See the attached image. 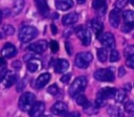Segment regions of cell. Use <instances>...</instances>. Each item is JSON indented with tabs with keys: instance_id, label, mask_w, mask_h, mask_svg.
Returning a JSON list of instances; mask_svg holds the SVG:
<instances>
[{
	"instance_id": "cell-1",
	"label": "cell",
	"mask_w": 134,
	"mask_h": 117,
	"mask_svg": "<svg viewBox=\"0 0 134 117\" xmlns=\"http://www.w3.org/2000/svg\"><path fill=\"white\" fill-rule=\"evenodd\" d=\"M86 86H87V79H86V77L85 76H79L70 85L68 92H69L70 96H75L77 94H81L85 90Z\"/></svg>"
},
{
	"instance_id": "cell-2",
	"label": "cell",
	"mask_w": 134,
	"mask_h": 117,
	"mask_svg": "<svg viewBox=\"0 0 134 117\" xmlns=\"http://www.w3.org/2000/svg\"><path fill=\"white\" fill-rule=\"evenodd\" d=\"M38 36V29L34 26H23L19 30V39L22 43H27Z\"/></svg>"
},
{
	"instance_id": "cell-3",
	"label": "cell",
	"mask_w": 134,
	"mask_h": 117,
	"mask_svg": "<svg viewBox=\"0 0 134 117\" xmlns=\"http://www.w3.org/2000/svg\"><path fill=\"white\" fill-rule=\"evenodd\" d=\"M92 60H93V55H92L91 52L83 51V52H80V53L76 54L74 64L80 69H86L90 65Z\"/></svg>"
},
{
	"instance_id": "cell-4",
	"label": "cell",
	"mask_w": 134,
	"mask_h": 117,
	"mask_svg": "<svg viewBox=\"0 0 134 117\" xmlns=\"http://www.w3.org/2000/svg\"><path fill=\"white\" fill-rule=\"evenodd\" d=\"M36 102V96L30 92H25L19 99V108L21 111H29L32 104Z\"/></svg>"
},
{
	"instance_id": "cell-5",
	"label": "cell",
	"mask_w": 134,
	"mask_h": 117,
	"mask_svg": "<svg viewBox=\"0 0 134 117\" xmlns=\"http://www.w3.org/2000/svg\"><path fill=\"white\" fill-rule=\"evenodd\" d=\"M94 78L99 81H113L114 73L111 69H108V68L98 69L94 72Z\"/></svg>"
},
{
	"instance_id": "cell-6",
	"label": "cell",
	"mask_w": 134,
	"mask_h": 117,
	"mask_svg": "<svg viewBox=\"0 0 134 117\" xmlns=\"http://www.w3.org/2000/svg\"><path fill=\"white\" fill-rule=\"evenodd\" d=\"M75 32H76V36L79 37V39L81 40L82 44L84 46H88L91 42V33L90 31L85 28L84 26H79L76 29H75Z\"/></svg>"
},
{
	"instance_id": "cell-7",
	"label": "cell",
	"mask_w": 134,
	"mask_h": 117,
	"mask_svg": "<svg viewBox=\"0 0 134 117\" xmlns=\"http://www.w3.org/2000/svg\"><path fill=\"white\" fill-rule=\"evenodd\" d=\"M99 41L102 43L103 46H105L106 48H111L113 49L115 46V39L114 36L111 32H105L102 34V37L99 38Z\"/></svg>"
},
{
	"instance_id": "cell-8",
	"label": "cell",
	"mask_w": 134,
	"mask_h": 117,
	"mask_svg": "<svg viewBox=\"0 0 134 117\" xmlns=\"http://www.w3.org/2000/svg\"><path fill=\"white\" fill-rule=\"evenodd\" d=\"M51 112L57 116H65L68 112V107L63 101H58L51 107Z\"/></svg>"
},
{
	"instance_id": "cell-9",
	"label": "cell",
	"mask_w": 134,
	"mask_h": 117,
	"mask_svg": "<svg viewBox=\"0 0 134 117\" xmlns=\"http://www.w3.org/2000/svg\"><path fill=\"white\" fill-rule=\"evenodd\" d=\"M45 110V104L44 102L42 101H38V102H35L32 104V107L29 109V116L30 117H40L43 112Z\"/></svg>"
},
{
	"instance_id": "cell-10",
	"label": "cell",
	"mask_w": 134,
	"mask_h": 117,
	"mask_svg": "<svg viewBox=\"0 0 134 117\" xmlns=\"http://www.w3.org/2000/svg\"><path fill=\"white\" fill-rule=\"evenodd\" d=\"M46 48H47V42L44 40L34 42L32 44L28 46V50H30L34 53H42L46 50Z\"/></svg>"
},
{
	"instance_id": "cell-11",
	"label": "cell",
	"mask_w": 134,
	"mask_h": 117,
	"mask_svg": "<svg viewBox=\"0 0 134 117\" xmlns=\"http://www.w3.org/2000/svg\"><path fill=\"white\" fill-rule=\"evenodd\" d=\"M1 54L3 57L9 58V57H13L17 54V49L12 43H6L3 46V48L1 49Z\"/></svg>"
},
{
	"instance_id": "cell-12",
	"label": "cell",
	"mask_w": 134,
	"mask_h": 117,
	"mask_svg": "<svg viewBox=\"0 0 134 117\" xmlns=\"http://www.w3.org/2000/svg\"><path fill=\"white\" fill-rule=\"evenodd\" d=\"M115 91H116V89H115V88H111V87L103 88L102 90H99V91L97 92V96H96V98L107 100L108 98H111V97H113V96H114Z\"/></svg>"
},
{
	"instance_id": "cell-13",
	"label": "cell",
	"mask_w": 134,
	"mask_h": 117,
	"mask_svg": "<svg viewBox=\"0 0 134 117\" xmlns=\"http://www.w3.org/2000/svg\"><path fill=\"white\" fill-rule=\"evenodd\" d=\"M53 67H54V71L57 73H64L69 68V62L66 60H63V58H59L55 61Z\"/></svg>"
},
{
	"instance_id": "cell-14",
	"label": "cell",
	"mask_w": 134,
	"mask_h": 117,
	"mask_svg": "<svg viewBox=\"0 0 134 117\" xmlns=\"http://www.w3.org/2000/svg\"><path fill=\"white\" fill-rule=\"evenodd\" d=\"M88 26L91 28V30L95 33V36L98 38L99 34L103 31V24L97 20V19H92L88 22Z\"/></svg>"
},
{
	"instance_id": "cell-15",
	"label": "cell",
	"mask_w": 134,
	"mask_h": 117,
	"mask_svg": "<svg viewBox=\"0 0 134 117\" xmlns=\"http://www.w3.org/2000/svg\"><path fill=\"white\" fill-rule=\"evenodd\" d=\"M17 78H18V75H17L15 72H13V71H7L6 74H5V76H4V78L2 79V80L4 81V87H5V88L12 87L14 84H16Z\"/></svg>"
},
{
	"instance_id": "cell-16",
	"label": "cell",
	"mask_w": 134,
	"mask_h": 117,
	"mask_svg": "<svg viewBox=\"0 0 134 117\" xmlns=\"http://www.w3.org/2000/svg\"><path fill=\"white\" fill-rule=\"evenodd\" d=\"M109 22L111 24L112 27L116 28L119 24V9L118 8H114L110 11L109 14Z\"/></svg>"
},
{
	"instance_id": "cell-17",
	"label": "cell",
	"mask_w": 134,
	"mask_h": 117,
	"mask_svg": "<svg viewBox=\"0 0 134 117\" xmlns=\"http://www.w3.org/2000/svg\"><path fill=\"white\" fill-rule=\"evenodd\" d=\"M77 20H79V15L76 13L72 11V13H69V14L65 15L62 19V22H63L64 25H72V24L76 23Z\"/></svg>"
},
{
	"instance_id": "cell-18",
	"label": "cell",
	"mask_w": 134,
	"mask_h": 117,
	"mask_svg": "<svg viewBox=\"0 0 134 117\" xmlns=\"http://www.w3.org/2000/svg\"><path fill=\"white\" fill-rule=\"evenodd\" d=\"M35 3H36V6L41 15L47 16L49 14V6H48L46 0H35Z\"/></svg>"
},
{
	"instance_id": "cell-19",
	"label": "cell",
	"mask_w": 134,
	"mask_h": 117,
	"mask_svg": "<svg viewBox=\"0 0 134 117\" xmlns=\"http://www.w3.org/2000/svg\"><path fill=\"white\" fill-rule=\"evenodd\" d=\"M49 79H50V74H49V73H43V74H41V75L36 79V81H35V87H36L37 89H41V88H43V87L49 81Z\"/></svg>"
},
{
	"instance_id": "cell-20",
	"label": "cell",
	"mask_w": 134,
	"mask_h": 117,
	"mask_svg": "<svg viewBox=\"0 0 134 117\" xmlns=\"http://www.w3.org/2000/svg\"><path fill=\"white\" fill-rule=\"evenodd\" d=\"M73 5L72 0H55V7L60 10H67Z\"/></svg>"
},
{
	"instance_id": "cell-21",
	"label": "cell",
	"mask_w": 134,
	"mask_h": 117,
	"mask_svg": "<svg viewBox=\"0 0 134 117\" xmlns=\"http://www.w3.org/2000/svg\"><path fill=\"white\" fill-rule=\"evenodd\" d=\"M107 112H108V114H109L110 117H125L124 116V113L116 106H109Z\"/></svg>"
},
{
	"instance_id": "cell-22",
	"label": "cell",
	"mask_w": 134,
	"mask_h": 117,
	"mask_svg": "<svg viewBox=\"0 0 134 117\" xmlns=\"http://www.w3.org/2000/svg\"><path fill=\"white\" fill-rule=\"evenodd\" d=\"M84 111L85 113H87L88 115H94L98 112V107L94 103V102H87L85 106H84Z\"/></svg>"
},
{
	"instance_id": "cell-23",
	"label": "cell",
	"mask_w": 134,
	"mask_h": 117,
	"mask_svg": "<svg viewBox=\"0 0 134 117\" xmlns=\"http://www.w3.org/2000/svg\"><path fill=\"white\" fill-rule=\"evenodd\" d=\"M113 97H114V99H115V101H116L117 103H121V102L127 98V93H126L125 90L119 89V90H116V91H115Z\"/></svg>"
},
{
	"instance_id": "cell-24",
	"label": "cell",
	"mask_w": 134,
	"mask_h": 117,
	"mask_svg": "<svg viewBox=\"0 0 134 117\" xmlns=\"http://www.w3.org/2000/svg\"><path fill=\"white\" fill-rule=\"evenodd\" d=\"M122 17H124V20L126 22V24H129V25H133V22H134V13L132 10H126L122 13Z\"/></svg>"
},
{
	"instance_id": "cell-25",
	"label": "cell",
	"mask_w": 134,
	"mask_h": 117,
	"mask_svg": "<svg viewBox=\"0 0 134 117\" xmlns=\"http://www.w3.org/2000/svg\"><path fill=\"white\" fill-rule=\"evenodd\" d=\"M24 7V0H15L14 2V6H13V11L14 15H18L22 11Z\"/></svg>"
},
{
	"instance_id": "cell-26",
	"label": "cell",
	"mask_w": 134,
	"mask_h": 117,
	"mask_svg": "<svg viewBox=\"0 0 134 117\" xmlns=\"http://www.w3.org/2000/svg\"><path fill=\"white\" fill-rule=\"evenodd\" d=\"M39 68H40V63L38 62V61H36V60H30V61H28V63H27V70L29 71V72H36V71H38L39 70Z\"/></svg>"
},
{
	"instance_id": "cell-27",
	"label": "cell",
	"mask_w": 134,
	"mask_h": 117,
	"mask_svg": "<svg viewBox=\"0 0 134 117\" xmlns=\"http://www.w3.org/2000/svg\"><path fill=\"white\" fill-rule=\"evenodd\" d=\"M97 57L99 60V62L105 63L108 58V51L106 48H99L97 49Z\"/></svg>"
},
{
	"instance_id": "cell-28",
	"label": "cell",
	"mask_w": 134,
	"mask_h": 117,
	"mask_svg": "<svg viewBox=\"0 0 134 117\" xmlns=\"http://www.w3.org/2000/svg\"><path fill=\"white\" fill-rule=\"evenodd\" d=\"M75 101H76L77 104H80V106H82V107H84V106L88 102L86 96L83 95V94H77V95H75Z\"/></svg>"
},
{
	"instance_id": "cell-29",
	"label": "cell",
	"mask_w": 134,
	"mask_h": 117,
	"mask_svg": "<svg viewBox=\"0 0 134 117\" xmlns=\"http://www.w3.org/2000/svg\"><path fill=\"white\" fill-rule=\"evenodd\" d=\"M125 110H126V112L129 113L130 115L133 114V112H134V103H133L132 100H128V101L125 103Z\"/></svg>"
},
{
	"instance_id": "cell-30",
	"label": "cell",
	"mask_w": 134,
	"mask_h": 117,
	"mask_svg": "<svg viewBox=\"0 0 134 117\" xmlns=\"http://www.w3.org/2000/svg\"><path fill=\"white\" fill-rule=\"evenodd\" d=\"M104 5H106V0H93L92 1V7L96 10L103 7Z\"/></svg>"
},
{
	"instance_id": "cell-31",
	"label": "cell",
	"mask_w": 134,
	"mask_h": 117,
	"mask_svg": "<svg viewBox=\"0 0 134 117\" xmlns=\"http://www.w3.org/2000/svg\"><path fill=\"white\" fill-rule=\"evenodd\" d=\"M110 62H117L118 60H119V53H118V51L117 50H115V49H112L111 50V52H110Z\"/></svg>"
},
{
	"instance_id": "cell-32",
	"label": "cell",
	"mask_w": 134,
	"mask_h": 117,
	"mask_svg": "<svg viewBox=\"0 0 134 117\" xmlns=\"http://www.w3.org/2000/svg\"><path fill=\"white\" fill-rule=\"evenodd\" d=\"M3 32L6 34V36H12L15 33V28L12 26V25H4L3 26Z\"/></svg>"
},
{
	"instance_id": "cell-33",
	"label": "cell",
	"mask_w": 134,
	"mask_h": 117,
	"mask_svg": "<svg viewBox=\"0 0 134 117\" xmlns=\"http://www.w3.org/2000/svg\"><path fill=\"white\" fill-rule=\"evenodd\" d=\"M25 86H26V80H25V79H21L20 81H18L16 89H17L18 92H22V91L25 89Z\"/></svg>"
},
{
	"instance_id": "cell-34",
	"label": "cell",
	"mask_w": 134,
	"mask_h": 117,
	"mask_svg": "<svg viewBox=\"0 0 134 117\" xmlns=\"http://www.w3.org/2000/svg\"><path fill=\"white\" fill-rule=\"evenodd\" d=\"M47 92L50 94V95H55L58 92H59V89H58V86L55 85V84H53V85H51L50 87H48V89H47Z\"/></svg>"
},
{
	"instance_id": "cell-35",
	"label": "cell",
	"mask_w": 134,
	"mask_h": 117,
	"mask_svg": "<svg viewBox=\"0 0 134 117\" xmlns=\"http://www.w3.org/2000/svg\"><path fill=\"white\" fill-rule=\"evenodd\" d=\"M125 55L127 57L131 56V55H134V46H127L125 48Z\"/></svg>"
},
{
	"instance_id": "cell-36",
	"label": "cell",
	"mask_w": 134,
	"mask_h": 117,
	"mask_svg": "<svg viewBox=\"0 0 134 117\" xmlns=\"http://www.w3.org/2000/svg\"><path fill=\"white\" fill-rule=\"evenodd\" d=\"M23 58H24V61H30V60H36V58H39L38 57V55H37V53H34V52H31V53H27V54H24V56H23Z\"/></svg>"
},
{
	"instance_id": "cell-37",
	"label": "cell",
	"mask_w": 134,
	"mask_h": 117,
	"mask_svg": "<svg viewBox=\"0 0 134 117\" xmlns=\"http://www.w3.org/2000/svg\"><path fill=\"white\" fill-rule=\"evenodd\" d=\"M49 45H50V49H51L52 52H57L59 50V44H58L57 41H54V40L50 41V44Z\"/></svg>"
},
{
	"instance_id": "cell-38",
	"label": "cell",
	"mask_w": 134,
	"mask_h": 117,
	"mask_svg": "<svg viewBox=\"0 0 134 117\" xmlns=\"http://www.w3.org/2000/svg\"><path fill=\"white\" fill-rule=\"evenodd\" d=\"M126 65L128 67H130V68H134V55H131V56H128L127 57Z\"/></svg>"
},
{
	"instance_id": "cell-39",
	"label": "cell",
	"mask_w": 134,
	"mask_h": 117,
	"mask_svg": "<svg viewBox=\"0 0 134 117\" xmlns=\"http://www.w3.org/2000/svg\"><path fill=\"white\" fill-rule=\"evenodd\" d=\"M6 72H7L6 67H4V65H3V66H0V81L4 78V76H5Z\"/></svg>"
},
{
	"instance_id": "cell-40",
	"label": "cell",
	"mask_w": 134,
	"mask_h": 117,
	"mask_svg": "<svg viewBox=\"0 0 134 117\" xmlns=\"http://www.w3.org/2000/svg\"><path fill=\"white\" fill-rule=\"evenodd\" d=\"M70 78H71V74L67 73V74H65V75H63V76L61 77V81H62V83L67 84V83L70 80Z\"/></svg>"
},
{
	"instance_id": "cell-41",
	"label": "cell",
	"mask_w": 134,
	"mask_h": 117,
	"mask_svg": "<svg viewBox=\"0 0 134 117\" xmlns=\"http://www.w3.org/2000/svg\"><path fill=\"white\" fill-rule=\"evenodd\" d=\"M132 28H133V25H129V24H126V23H125V25L121 27V30H122L124 32H129V31L132 30Z\"/></svg>"
},
{
	"instance_id": "cell-42",
	"label": "cell",
	"mask_w": 134,
	"mask_h": 117,
	"mask_svg": "<svg viewBox=\"0 0 134 117\" xmlns=\"http://www.w3.org/2000/svg\"><path fill=\"white\" fill-rule=\"evenodd\" d=\"M127 1H128V0H117V3H116L117 8H121V7H124V6L127 4Z\"/></svg>"
},
{
	"instance_id": "cell-43",
	"label": "cell",
	"mask_w": 134,
	"mask_h": 117,
	"mask_svg": "<svg viewBox=\"0 0 134 117\" xmlns=\"http://www.w3.org/2000/svg\"><path fill=\"white\" fill-rule=\"evenodd\" d=\"M12 66L15 68V69H17V70H19L20 68H21V63L19 62V61H15L13 64H12Z\"/></svg>"
},
{
	"instance_id": "cell-44",
	"label": "cell",
	"mask_w": 134,
	"mask_h": 117,
	"mask_svg": "<svg viewBox=\"0 0 134 117\" xmlns=\"http://www.w3.org/2000/svg\"><path fill=\"white\" fill-rule=\"evenodd\" d=\"M65 117H80V114H79V112H71V113L65 115Z\"/></svg>"
},
{
	"instance_id": "cell-45",
	"label": "cell",
	"mask_w": 134,
	"mask_h": 117,
	"mask_svg": "<svg viewBox=\"0 0 134 117\" xmlns=\"http://www.w3.org/2000/svg\"><path fill=\"white\" fill-rule=\"evenodd\" d=\"M65 47H66V51L68 52V54H71V46H70V43L69 42H66L65 43Z\"/></svg>"
},
{
	"instance_id": "cell-46",
	"label": "cell",
	"mask_w": 134,
	"mask_h": 117,
	"mask_svg": "<svg viewBox=\"0 0 134 117\" xmlns=\"http://www.w3.org/2000/svg\"><path fill=\"white\" fill-rule=\"evenodd\" d=\"M125 73H126V71H125L124 67H120V68H119V76H120V77H121V76H124V75H125Z\"/></svg>"
},
{
	"instance_id": "cell-47",
	"label": "cell",
	"mask_w": 134,
	"mask_h": 117,
	"mask_svg": "<svg viewBox=\"0 0 134 117\" xmlns=\"http://www.w3.org/2000/svg\"><path fill=\"white\" fill-rule=\"evenodd\" d=\"M51 29H52V33L55 34L57 33V27L54 26V24H51Z\"/></svg>"
},
{
	"instance_id": "cell-48",
	"label": "cell",
	"mask_w": 134,
	"mask_h": 117,
	"mask_svg": "<svg viewBox=\"0 0 134 117\" xmlns=\"http://www.w3.org/2000/svg\"><path fill=\"white\" fill-rule=\"evenodd\" d=\"M3 65H5V61L2 57H0V66H3Z\"/></svg>"
},
{
	"instance_id": "cell-49",
	"label": "cell",
	"mask_w": 134,
	"mask_h": 117,
	"mask_svg": "<svg viewBox=\"0 0 134 117\" xmlns=\"http://www.w3.org/2000/svg\"><path fill=\"white\" fill-rule=\"evenodd\" d=\"M75 1H76L79 4H83V3H85V2H86V0H75Z\"/></svg>"
},
{
	"instance_id": "cell-50",
	"label": "cell",
	"mask_w": 134,
	"mask_h": 117,
	"mask_svg": "<svg viewBox=\"0 0 134 117\" xmlns=\"http://www.w3.org/2000/svg\"><path fill=\"white\" fill-rule=\"evenodd\" d=\"M40 117H51V116H49V115H41Z\"/></svg>"
},
{
	"instance_id": "cell-51",
	"label": "cell",
	"mask_w": 134,
	"mask_h": 117,
	"mask_svg": "<svg viewBox=\"0 0 134 117\" xmlns=\"http://www.w3.org/2000/svg\"><path fill=\"white\" fill-rule=\"evenodd\" d=\"M1 17H2V13H1V10H0V22H1Z\"/></svg>"
},
{
	"instance_id": "cell-52",
	"label": "cell",
	"mask_w": 134,
	"mask_h": 117,
	"mask_svg": "<svg viewBox=\"0 0 134 117\" xmlns=\"http://www.w3.org/2000/svg\"><path fill=\"white\" fill-rule=\"evenodd\" d=\"M1 38H2V36H1V33H0V39H1Z\"/></svg>"
},
{
	"instance_id": "cell-53",
	"label": "cell",
	"mask_w": 134,
	"mask_h": 117,
	"mask_svg": "<svg viewBox=\"0 0 134 117\" xmlns=\"http://www.w3.org/2000/svg\"><path fill=\"white\" fill-rule=\"evenodd\" d=\"M130 117H133V116H132V115H131V116H130Z\"/></svg>"
}]
</instances>
